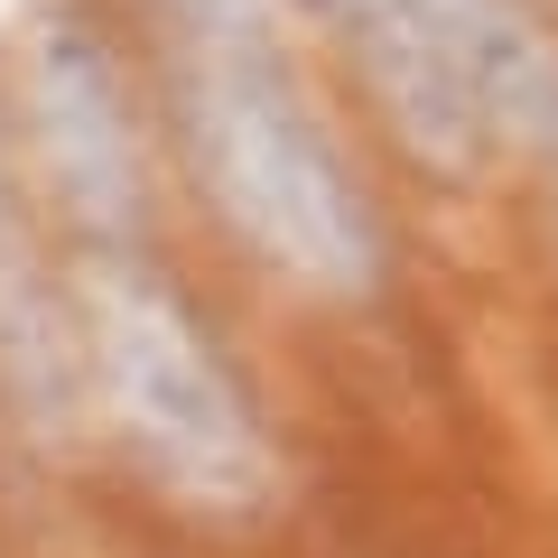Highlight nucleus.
Returning <instances> with one entry per match:
<instances>
[{"instance_id": "obj_1", "label": "nucleus", "mask_w": 558, "mask_h": 558, "mask_svg": "<svg viewBox=\"0 0 558 558\" xmlns=\"http://www.w3.org/2000/svg\"><path fill=\"white\" fill-rule=\"evenodd\" d=\"M159 84L178 149L196 186L215 196V215L299 289L363 299L391 242H381V215L363 196L354 159L336 149L326 112L289 75V47L252 38V47H205V57H159Z\"/></svg>"}, {"instance_id": "obj_2", "label": "nucleus", "mask_w": 558, "mask_h": 558, "mask_svg": "<svg viewBox=\"0 0 558 558\" xmlns=\"http://www.w3.org/2000/svg\"><path fill=\"white\" fill-rule=\"evenodd\" d=\"M75 336H84V391L112 410L121 447L168 502L215 521H252L270 502L260 400L168 270L131 252H94L75 279Z\"/></svg>"}, {"instance_id": "obj_3", "label": "nucleus", "mask_w": 558, "mask_h": 558, "mask_svg": "<svg viewBox=\"0 0 558 558\" xmlns=\"http://www.w3.org/2000/svg\"><path fill=\"white\" fill-rule=\"evenodd\" d=\"M20 121L65 223L94 233V252H131L149 223V168H140V121L121 94V65L94 20H75V10L38 20L20 65Z\"/></svg>"}, {"instance_id": "obj_4", "label": "nucleus", "mask_w": 558, "mask_h": 558, "mask_svg": "<svg viewBox=\"0 0 558 558\" xmlns=\"http://www.w3.org/2000/svg\"><path fill=\"white\" fill-rule=\"evenodd\" d=\"M0 400L28 438H65L84 418V336H75V289L57 279L38 242L20 178L0 159Z\"/></svg>"}, {"instance_id": "obj_5", "label": "nucleus", "mask_w": 558, "mask_h": 558, "mask_svg": "<svg viewBox=\"0 0 558 558\" xmlns=\"http://www.w3.org/2000/svg\"><path fill=\"white\" fill-rule=\"evenodd\" d=\"M140 20H149L159 57H205V47L279 38V10H270V0H140Z\"/></svg>"}, {"instance_id": "obj_6", "label": "nucleus", "mask_w": 558, "mask_h": 558, "mask_svg": "<svg viewBox=\"0 0 558 558\" xmlns=\"http://www.w3.org/2000/svg\"><path fill=\"white\" fill-rule=\"evenodd\" d=\"M549 178H558V159H549Z\"/></svg>"}]
</instances>
